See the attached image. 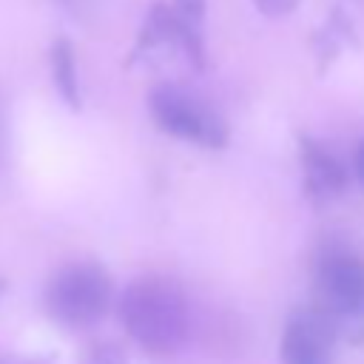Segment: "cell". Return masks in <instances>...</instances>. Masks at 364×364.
<instances>
[{"instance_id":"5bb4252c","label":"cell","mask_w":364,"mask_h":364,"mask_svg":"<svg viewBox=\"0 0 364 364\" xmlns=\"http://www.w3.org/2000/svg\"><path fill=\"white\" fill-rule=\"evenodd\" d=\"M3 293H6V282L0 279V299H3Z\"/></svg>"},{"instance_id":"7a4b0ae2","label":"cell","mask_w":364,"mask_h":364,"mask_svg":"<svg viewBox=\"0 0 364 364\" xmlns=\"http://www.w3.org/2000/svg\"><path fill=\"white\" fill-rule=\"evenodd\" d=\"M336 327L338 341L364 347V256L330 245L313 264V301Z\"/></svg>"},{"instance_id":"ba28073f","label":"cell","mask_w":364,"mask_h":364,"mask_svg":"<svg viewBox=\"0 0 364 364\" xmlns=\"http://www.w3.org/2000/svg\"><path fill=\"white\" fill-rule=\"evenodd\" d=\"M51 80L57 94L63 97V102L68 108H80L82 105V94H80V68H77V51L71 46L68 37H57L51 43Z\"/></svg>"},{"instance_id":"9c48e42d","label":"cell","mask_w":364,"mask_h":364,"mask_svg":"<svg viewBox=\"0 0 364 364\" xmlns=\"http://www.w3.org/2000/svg\"><path fill=\"white\" fill-rule=\"evenodd\" d=\"M173 46L176 48V34H173V23H171V11H168V3H154L148 9V17L136 34V43H134V51H131V63L142 60V57H151L162 48Z\"/></svg>"},{"instance_id":"4fadbf2b","label":"cell","mask_w":364,"mask_h":364,"mask_svg":"<svg viewBox=\"0 0 364 364\" xmlns=\"http://www.w3.org/2000/svg\"><path fill=\"white\" fill-rule=\"evenodd\" d=\"M353 165H355V173H358V179L364 182V139L355 145V154H353Z\"/></svg>"},{"instance_id":"8fae6325","label":"cell","mask_w":364,"mask_h":364,"mask_svg":"<svg viewBox=\"0 0 364 364\" xmlns=\"http://www.w3.org/2000/svg\"><path fill=\"white\" fill-rule=\"evenodd\" d=\"M82 364H128V355H125V350L119 344H108L105 341V344H94L85 353Z\"/></svg>"},{"instance_id":"5b68a950","label":"cell","mask_w":364,"mask_h":364,"mask_svg":"<svg viewBox=\"0 0 364 364\" xmlns=\"http://www.w3.org/2000/svg\"><path fill=\"white\" fill-rule=\"evenodd\" d=\"M338 333L316 304L293 307L279 338V364H336Z\"/></svg>"},{"instance_id":"7c38bea8","label":"cell","mask_w":364,"mask_h":364,"mask_svg":"<svg viewBox=\"0 0 364 364\" xmlns=\"http://www.w3.org/2000/svg\"><path fill=\"white\" fill-rule=\"evenodd\" d=\"M299 3H301V0H253V6L259 9V14L273 17V20L287 17L290 11H296V9H299Z\"/></svg>"},{"instance_id":"8992f818","label":"cell","mask_w":364,"mask_h":364,"mask_svg":"<svg viewBox=\"0 0 364 364\" xmlns=\"http://www.w3.org/2000/svg\"><path fill=\"white\" fill-rule=\"evenodd\" d=\"M299 165H301V193L310 205L324 208L344 196L350 176L344 162L318 139L299 136Z\"/></svg>"},{"instance_id":"52a82bcc","label":"cell","mask_w":364,"mask_h":364,"mask_svg":"<svg viewBox=\"0 0 364 364\" xmlns=\"http://www.w3.org/2000/svg\"><path fill=\"white\" fill-rule=\"evenodd\" d=\"M168 11L176 34V51H182L193 68H205V0H171Z\"/></svg>"},{"instance_id":"277c9868","label":"cell","mask_w":364,"mask_h":364,"mask_svg":"<svg viewBox=\"0 0 364 364\" xmlns=\"http://www.w3.org/2000/svg\"><path fill=\"white\" fill-rule=\"evenodd\" d=\"M148 111L159 131H165L173 139L191 142L196 148L219 151L230 139V128L222 119V114L199 94L182 85L173 82L154 85L148 94Z\"/></svg>"},{"instance_id":"30bf717a","label":"cell","mask_w":364,"mask_h":364,"mask_svg":"<svg viewBox=\"0 0 364 364\" xmlns=\"http://www.w3.org/2000/svg\"><path fill=\"white\" fill-rule=\"evenodd\" d=\"M347 43H355V28L350 23V17H344L341 11H333L327 17V23L316 31V57L321 63V68L327 63H333Z\"/></svg>"},{"instance_id":"3957f363","label":"cell","mask_w":364,"mask_h":364,"mask_svg":"<svg viewBox=\"0 0 364 364\" xmlns=\"http://www.w3.org/2000/svg\"><path fill=\"white\" fill-rule=\"evenodd\" d=\"M114 301V282L100 262H68L63 264L46 287L48 316L68 327H94Z\"/></svg>"},{"instance_id":"9a60e30c","label":"cell","mask_w":364,"mask_h":364,"mask_svg":"<svg viewBox=\"0 0 364 364\" xmlns=\"http://www.w3.org/2000/svg\"><path fill=\"white\" fill-rule=\"evenodd\" d=\"M0 364H9V361H0Z\"/></svg>"},{"instance_id":"6da1fadb","label":"cell","mask_w":364,"mask_h":364,"mask_svg":"<svg viewBox=\"0 0 364 364\" xmlns=\"http://www.w3.org/2000/svg\"><path fill=\"white\" fill-rule=\"evenodd\" d=\"M128 338L151 358H173L185 350L193 330V310L179 282L148 273L134 279L117 304Z\"/></svg>"}]
</instances>
